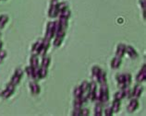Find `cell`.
<instances>
[{
	"mask_svg": "<svg viewBox=\"0 0 146 116\" xmlns=\"http://www.w3.org/2000/svg\"><path fill=\"white\" fill-rule=\"evenodd\" d=\"M109 100V88L107 84L100 85L99 90L96 94V102H100L103 105L106 104Z\"/></svg>",
	"mask_w": 146,
	"mask_h": 116,
	"instance_id": "cell-1",
	"label": "cell"
},
{
	"mask_svg": "<svg viewBox=\"0 0 146 116\" xmlns=\"http://www.w3.org/2000/svg\"><path fill=\"white\" fill-rule=\"evenodd\" d=\"M97 83L92 81L89 83V88L87 90V95L90 102H96V94H97Z\"/></svg>",
	"mask_w": 146,
	"mask_h": 116,
	"instance_id": "cell-2",
	"label": "cell"
},
{
	"mask_svg": "<svg viewBox=\"0 0 146 116\" xmlns=\"http://www.w3.org/2000/svg\"><path fill=\"white\" fill-rule=\"evenodd\" d=\"M54 37H55V21H49L46 25L44 39L52 41Z\"/></svg>",
	"mask_w": 146,
	"mask_h": 116,
	"instance_id": "cell-3",
	"label": "cell"
},
{
	"mask_svg": "<svg viewBox=\"0 0 146 116\" xmlns=\"http://www.w3.org/2000/svg\"><path fill=\"white\" fill-rule=\"evenodd\" d=\"M22 76H23V70H22L21 67H18L16 70H15L12 77H11L10 83H12L15 86H17V85L20 84L21 80L22 78Z\"/></svg>",
	"mask_w": 146,
	"mask_h": 116,
	"instance_id": "cell-4",
	"label": "cell"
},
{
	"mask_svg": "<svg viewBox=\"0 0 146 116\" xmlns=\"http://www.w3.org/2000/svg\"><path fill=\"white\" fill-rule=\"evenodd\" d=\"M15 88H16V86L9 82L6 86L5 90L1 92V97L3 99H9V97L13 95V93L15 92Z\"/></svg>",
	"mask_w": 146,
	"mask_h": 116,
	"instance_id": "cell-5",
	"label": "cell"
},
{
	"mask_svg": "<svg viewBox=\"0 0 146 116\" xmlns=\"http://www.w3.org/2000/svg\"><path fill=\"white\" fill-rule=\"evenodd\" d=\"M138 108H139V100L136 98H130V100L127 106V111H129V113H134Z\"/></svg>",
	"mask_w": 146,
	"mask_h": 116,
	"instance_id": "cell-6",
	"label": "cell"
},
{
	"mask_svg": "<svg viewBox=\"0 0 146 116\" xmlns=\"http://www.w3.org/2000/svg\"><path fill=\"white\" fill-rule=\"evenodd\" d=\"M125 55H127L132 60H135L139 57V53H137L136 49H134V47H132L131 45H126Z\"/></svg>",
	"mask_w": 146,
	"mask_h": 116,
	"instance_id": "cell-7",
	"label": "cell"
},
{
	"mask_svg": "<svg viewBox=\"0 0 146 116\" xmlns=\"http://www.w3.org/2000/svg\"><path fill=\"white\" fill-rule=\"evenodd\" d=\"M56 3H57V1L51 2V4H50V7H49V9H48V16L50 18L58 17L59 11H58V9H57V7H56Z\"/></svg>",
	"mask_w": 146,
	"mask_h": 116,
	"instance_id": "cell-8",
	"label": "cell"
},
{
	"mask_svg": "<svg viewBox=\"0 0 146 116\" xmlns=\"http://www.w3.org/2000/svg\"><path fill=\"white\" fill-rule=\"evenodd\" d=\"M44 39H38V40L34 42L33 45L32 46V55H38L41 51L42 45H43Z\"/></svg>",
	"mask_w": 146,
	"mask_h": 116,
	"instance_id": "cell-9",
	"label": "cell"
},
{
	"mask_svg": "<svg viewBox=\"0 0 146 116\" xmlns=\"http://www.w3.org/2000/svg\"><path fill=\"white\" fill-rule=\"evenodd\" d=\"M37 80H32L31 82L29 83V88H30V90L32 92L33 95H38L40 93L41 91V88H40V85L36 82Z\"/></svg>",
	"mask_w": 146,
	"mask_h": 116,
	"instance_id": "cell-10",
	"label": "cell"
},
{
	"mask_svg": "<svg viewBox=\"0 0 146 116\" xmlns=\"http://www.w3.org/2000/svg\"><path fill=\"white\" fill-rule=\"evenodd\" d=\"M50 44H51V41L47 40V39H44V42H43V45H42V48H41V51L39 53L38 56L40 57H43L44 55H46V53L48 51V49L50 47Z\"/></svg>",
	"mask_w": 146,
	"mask_h": 116,
	"instance_id": "cell-11",
	"label": "cell"
},
{
	"mask_svg": "<svg viewBox=\"0 0 146 116\" xmlns=\"http://www.w3.org/2000/svg\"><path fill=\"white\" fill-rule=\"evenodd\" d=\"M145 79H146V65L143 64V67H141V69L136 76V81L138 83H141L144 82Z\"/></svg>",
	"mask_w": 146,
	"mask_h": 116,
	"instance_id": "cell-12",
	"label": "cell"
},
{
	"mask_svg": "<svg viewBox=\"0 0 146 116\" xmlns=\"http://www.w3.org/2000/svg\"><path fill=\"white\" fill-rule=\"evenodd\" d=\"M143 92V87L141 85L138 84L131 90V98H136L138 99Z\"/></svg>",
	"mask_w": 146,
	"mask_h": 116,
	"instance_id": "cell-13",
	"label": "cell"
},
{
	"mask_svg": "<svg viewBox=\"0 0 146 116\" xmlns=\"http://www.w3.org/2000/svg\"><path fill=\"white\" fill-rule=\"evenodd\" d=\"M101 70L102 69L100 68V67H98V65H94V67H93V68H92V79H93V81H94V82L97 83Z\"/></svg>",
	"mask_w": 146,
	"mask_h": 116,
	"instance_id": "cell-14",
	"label": "cell"
},
{
	"mask_svg": "<svg viewBox=\"0 0 146 116\" xmlns=\"http://www.w3.org/2000/svg\"><path fill=\"white\" fill-rule=\"evenodd\" d=\"M30 67L33 68L40 67V62H39V56L36 55H32L30 57Z\"/></svg>",
	"mask_w": 146,
	"mask_h": 116,
	"instance_id": "cell-15",
	"label": "cell"
},
{
	"mask_svg": "<svg viewBox=\"0 0 146 116\" xmlns=\"http://www.w3.org/2000/svg\"><path fill=\"white\" fill-rule=\"evenodd\" d=\"M122 63V57L119 56H115L112 60H111V67L112 69H117L119 68Z\"/></svg>",
	"mask_w": 146,
	"mask_h": 116,
	"instance_id": "cell-16",
	"label": "cell"
},
{
	"mask_svg": "<svg viewBox=\"0 0 146 116\" xmlns=\"http://www.w3.org/2000/svg\"><path fill=\"white\" fill-rule=\"evenodd\" d=\"M125 50H126L125 44H118L116 49V56L123 57L125 55Z\"/></svg>",
	"mask_w": 146,
	"mask_h": 116,
	"instance_id": "cell-17",
	"label": "cell"
},
{
	"mask_svg": "<svg viewBox=\"0 0 146 116\" xmlns=\"http://www.w3.org/2000/svg\"><path fill=\"white\" fill-rule=\"evenodd\" d=\"M94 105V115L95 116H102L104 114V110H103V104L100 102H95Z\"/></svg>",
	"mask_w": 146,
	"mask_h": 116,
	"instance_id": "cell-18",
	"label": "cell"
},
{
	"mask_svg": "<svg viewBox=\"0 0 146 116\" xmlns=\"http://www.w3.org/2000/svg\"><path fill=\"white\" fill-rule=\"evenodd\" d=\"M111 108H112V111L114 113H117L120 111L121 108V100H114L112 102V105H111Z\"/></svg>",
	"mask_w": 146,
	"mask_h": 116,
	"instance_id": "cell-19",
	"label": "cell"
},
{
	"mask_svg": "<svg viewBox=\"0 0 146 116\" xmlns=\"http://www.w3.org/2000/svg\"><path fill=\"white\" fill-rule=\"evenodd\" d=\"M97 83L100 84V85L107 84V76H106V71L101 70V72H100V75H99V77H98Z\"/></svg>",
	"mask_w": 146,
	"mask_h": 116,
	"instance_id": "cell-20",
	"label": "cell"
},
{
	"mask_svg": "<svg viewBox=\"0 0 146 116\" xmlns=\"http://www.w3.org/2000/svg\"><path fill=\"white\" fill-rule=\"evenodd\" d=\"M83 104L84 102H82V97H80V98H74V100H73V103H72L73 109H80V108H82Z\"/></svg>",
	"mask_w": 146,
	"mask_h": 116,
	"instance_id": "cell-21",
	"label": "cell"
},
{
	"mask_svg": "<svg viewBox=\"0 0 146 116\" xmlns=\"http://www.w3.org/2000/svg\"><path fill=\"white\" fill-rule=\"evenodd\" d=\"M25 73H26L27 76H28L30 79L35 80V76H34V69H33V67H30V65H28V67H25Z\"/></svg>",
	"mask_w": 146,
	"mask_h": 116,
	"instance_id": "cell-22",
	"label": "cell"
},
{
	"mask_svg": "<svg viewBox=\"0 0 146 116\" xmlns=\"http://www.w3.org/2000/svg\"><path fill=\"white\" fill-rule=\"evenodd\" d=\"M9 17L6 14H3L0 16V30L5 28L7 21H9Z\"/></svg>",
	"mask_w": 146,
	"mask_h": 116,
	"instance_id": "cell-23",
	"label": "cell"
},
{
	"mask_svg": "<svg viewBox=\"0 0 146 116\" xmlns=\"http://www.w3.org/2000/svg\"><path fill=\"white\" fill-rule=\"evenodd\" d=\"M48 75V68L44 67H39V79L45 78Z\"/></svg>",
	"mask_w": 146,
	"mask_h": 116,
	"instance_id": "cell-24",
	"label": "cell"
},
{
	"mask_svg": "<svg viewBox=\"0 0 146 116\" xmlns=\"http://www.w3.org/2000/svg\"><path fill=\"white\" fill-rule=\"evenodd\" d=\"M50 63H51V57L48 55H44L42 57V61H41V67H49Z\"/></svg>",
	"mask_w": 146,
	"mask_h": 116,
	"instance_id": "cell-25",
	"label": "cell"
},
{
	"mask_svg": "<svg viewBox=\"0 0 146 116\" xmlns=\"http://www.w3.org/2000/svg\"><path fill=\"white\" fill-rule=\"evenodd\" d=\"M70 17H71V11L68 7L66 9L62 10V11H60L59 14H58V18H65L70 19Z\"/></svg>",
	"mask_w": 146,
	"mask_h": 116,
	"instance_id": "cell-26",
	"label": "cell"
},
{
	"mask_svg": "<svg viewBox=\"0 0 146 116\" xmlns=\"http://www.w3.org/2000/svg\"><path fill=\"white\" fill-rule=\"evenodd\" d=\"M82 94H83V92L80 86H76L73 88V97H74V98H80V97L82 96Z\"/></svg>",
	"mask_w": 146,
	"mask_h": 116,
	"instance_id": "cell-27",
	"label": "cell"
},
{
	"mask_svg": "<svg viewBox=\"0 0 146 116\" xmlns=\"http://www.w3.org/2000/svg\"><path fill=\"white\" fill-rule=\"evenodd\" d=\"M63 41H64V37L55 36V37H54L53 44H54V46H55V47H59V46L62 44Z\"/></svg>",
	"mask_w": 146,
	"mask_h": 116,
	"instance_id": "cell-28",
	"label": "cell"
},
{
	"mask_svg": "<svg viewBox=\"0 0 146 116\" xmlns=\"http://www.w3.org/2000/svg\"><path fill=\"white\" fill-rule=\"evenodd\" d=\"M125 99V95H124V90H119L118 91H117L116 93L114 94V100H123Z\"/></svg>",
	"mask_w": 146,
	"mask_h": 116,
	"instance_id": "cell-29",
	"label": "cell"
},
{
	"mask_svg": "<svg viewBox=\"0 0 146 116\" xmlns=\"http://www.w3.org/2000/svg\"><path fill=\"white\" fill-rule=\"evenodd\" d=\"M58 20L60 22V25L62 27V29L67 30L68 27V19L65 18H58Z\"/></svg>",
	"mask_w": 146,
	"mask_h": 116,
	"instance_id": "cell-30",
	"label": "cell"
},
{
	"mask_svg": "<svg viewBox=\"0 0 146 116\" xmlns=\"http://www.w3.org/2000/svg\"><path fill=\"white\" fill-rule=\"evenodd\" d=\"M56 7H57V9H58V11L60 12V11H62L64 9H68V5L66 2H57L56 3Z\"/></svg>",
	"mask_w": 146,
	"mask_h": 116,
	"instance_id": "cell-31",
	"label": "cell"
},
{
	"mask_svg": "<svg viewBox=\"0 0 146 116\" xmlns=\"http://www.w3.org/2000/svg\"><path fill=\"white\" fill-rule=\"evenodd\" d=\"M89 83H90V82H88L87 80H83L82 82L80 83V88H82V90L83 93H85V92H87L88 88H89Z\"/></svg>",
	"mask_w": 146,
	"mask_h": 116,
	"instance_id": "cell-32",
	"label": "cell"
},
{
	"mask_svg": "<svg viewBox=\"0 0 146 116\" xmlns=\"http://www.w3.org/2000/svg\"><path fill=\"white\" fill-rule=\"evenodd\" d=\"M131 80H132V77L131 75L129 73H124V81L127 86H129L131 84Z\"/></svg>",
	"mask_w": 146,
	"mask_h": 116,
	"instance_id": "cell-33",
	"label": "cell"
},
{
	"mask_svg": "<svg viewBox=\"0 0 146 116\" xmlns=\"http://www.w3.org/2000/svg\"><path fill=\"white\" fill-rule=\"evenodd\" d=\"M123 90H124L125 99H130V98H131V90L129 88V86L126 87L125 88H123Z\"/></svg>",
	"mask_w": 146,
	"mask_h": 116,
	"instance_id": "cell-34",
	"label": "cell"
},
{
	"mask_svg": "<svg viewBox=\"0 0 146 116\" xmlns=\"http://www.w3.org/2000/svg\"><path fill=\"white\" fill-rule=\"evenodd\" d=\"M90 115V110L87 108H82L80 109V116H88Z\"/></svg>",
	"mask_w": 146,
	"mask_h": 116,
	"instance_id": "cell-35",
	"label": "cell"
},
{
	"mask_svg": "<svg viewBox=\"0 0 146 116\" xmlns=\"http://www.w3.org/2000/svg\"><path fill=\"white\" fill-rule=\"evenodd\" d=\"M114 114L113 111H112V108H111V106H108L106 107L105 109V115L106 116H112Z\"/></svg>",
	"mask_w": 146,
	"mask_h": 116,
	"instance_id": "cell-36",
	"label": "cell"
},
{
	"mask_svg": "<svg viewBox=\"0 0 146 116\" xmlns=\"http://www.w3.org/2000/svg\"><path fill=\"white\" fill-rule=\"evenodd\" d=\"M61 29H62V27H61V25H60L59 20L57 19V20L55 21V35H56V33L58 32Z\"/></svg>",
	"mask_w": 146,
	"mask_h": 116,
	"instance_id": "cell-37",
	"label": "cell"
},
{
	"mask_svg": "<svg viewBox=\"0 0 146 116\" xmlns=\"http://www.w3.org/2000/svg\"><path fill=\"white\" fill-rule=\"evenodd\" d=\"M6 57H7V52L5 50H0V64L5 60Z\"/></svg>",
	"mask_w": 146,
	"mask_h": 116,
	"instance_id": "cell-38",
	"label": "cell"
},
{
	"mask_svg": "<svg viewBox=\"0 0 146 116\" xmlns=\"http://www.w3.org/2000/svg\"><path fill=\"white\" fill-rule=\"evenodd\" d=\"M80 109H82V108H80ZM80 109H73L71 114L73 116H80Z\"/></svg>",
	"mask_w": 146,
	"mask_h": 116,
	"instance_id": "cell-39",
	"label": "cell"
},
{
	"mask_svg": "<svg viewBox=\"0 0 146 116\" xmlns=\"http://www.w3.org/2000/svg\"><path fill=\"white\" fill-rule=\"evenodd\" d=\"M139 3H140V6L141 7V9L145 10V9H146V0H140Z\"/></svg>",
	"mask_w": 146,
	"mask_h": 116,
	"instance_id": "cell-40",
	"label": "cell"
},
{
	"mask_svg": "<svg viewBox=\"0 0 146 116\" xmlns=\"http://www.w3.org/2000/svg\"><path fill=\"white\" fill-rule=\"evenodd\" d=\"M2 48H3V42L0 40V50H2Z\"/></svg>",
	"mask_w": 146,
	"mask_h": 116,
	"instance_id": "cell-41",
	"label": "cell"
},
{
	"mask_svg": "<svg viewBox=\"0 0 146 116\" xmlns=\"http://www.w3.org/2000/svg\"><path fill=\"white\" fill-rule=\"evenodd\" d=\"M56 1H57V0H51V2H56Z\"/></svg>",
	"mask_w": 146,
	"mask_h": 116,
	"instance_id": "cell-42",
	"label": "cell"
},
{
	"mask_svg": "<svg viewBox=\"0 0 146 116\" xmlns=\"http://www.w3.org/2000/svg\"><path fill=\"white\" fill-rule=\"evenodd\" d=\"M0 37H1V32H0Z\"/></svg>",
	"mask_w": 146,
	"mask_h": 116,
	"instance_id": "cell-43",
	"label": "cell"
},
{
	"mask_svg": "<svg viewBox=\"0 0 146 116\" xmlns=\"http://www.w3.org/2000/svg\"><path fill=\"white\" fill-rule=\"evenodd\" d=\"M0 96H1V93H0Z\"/></svg>",
	"mask_w": 146,
	"mask_h": 116,
	"instance_id": "cell-44",
	"label": "cell"
}]
</instances>
